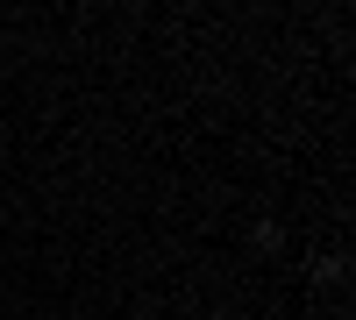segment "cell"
<instances>
[{"label": "cell", "instance_id": "7a4b0ae2", "mask_svg": "<svg viewBox=\"0 0 356 320\" xmlns=\"http://www.w3.org/2000/svg\"><path fill=\"white\" fill-rule=\"evenodd\" d=\"M257 249H264V256L285 249V228H278V221H257Z\"/></svg>", "mask_w": 356, "mask_h": 320}, {"label": "cell", "instance_id": "6da1fadb", "mask_svg": "<svg viewBox=\"0 0 356 320\" xmlns=\"http://www.w3.org/2000/svg\"><path fill=\"white\" fill-rule=\"evenodd\" d=\"M307 278H314V285H335V278H342V256H307Z\"/></svg>", "mask_w": 356, "mask_h": 320}]
</instances>
